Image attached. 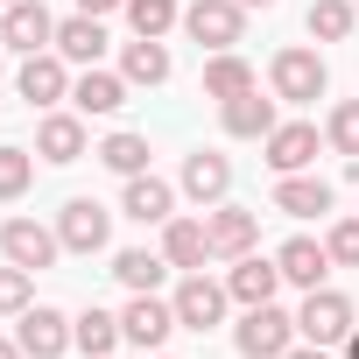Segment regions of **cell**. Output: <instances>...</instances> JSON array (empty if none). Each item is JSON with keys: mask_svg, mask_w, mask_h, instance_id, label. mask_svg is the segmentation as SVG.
Returning <instances> with one entry per match:
<instances>
[{"mask_svg": "<svg viewBox=\"0 0 359 359\" xmlns=\"http://www.w3.org/2000/svg\"><path fill=\"white\" fill-rule=\"evenodd\" d=\"M240 29H247V8H240V0H191V8H184V36L198 43V50H233L240 43Z\"/></svg>", "mask_w": 359, "mask_h": 359, "instance_id": "cell-1", "label": "cell"}, {"mask_svg": "<svg viewBox=\"0 0 359 359\" xmlns=\"http://www.w3.org/2000/svg\"><path fill=\"white\" fill-rule=\"evenodd\" d=\"M268 85H275V99L310 106V99H324L331 71H324V57H317V50H282V57L268 64Z\"/></svg>", "mask_w": 359, "mask_h": 359, "instance_id": "cell-2", "label": "cell"}, {"mask_svg": "<svg viewBox=\"0 0 359 359\" xmlns=\"http://www.w3.org/2000/svg\"><path fill=\"white\" fill-rule=\"evenodd\" d=\"M233 345H240L247 359H282V352L296 345V317H289V310H275V303H254V310L240 317Z\"/></svg>", "mask_w": 359, "mask_h": 359, "instance_id": "cell-3", "label": "cell"}, {"mask_svg": "<svg viewBox=\"0 0 359 359\" xmlns=\"http://www.w3.org/2000/svg\"><path fill=\"white\" fill-rule=\"evenodd\" d=\"M296 331H303L310 345H345V338H352V303H345L338 289H303Z\"/></svg>", "mask_w": 359, "mask_h": 359, "instance_id": "cell-4", "label": "cell"}, {"mask_svg": "<svg viewBox=\"0 0 359 359\" xmlns=\"http://www.w3.org/2000/svg\"><path fill=\"white\" fill-rule=\"evenodd\" d=\"M226 303H233V289L191 268L184 289H176V324H184V331H212V324H226Z\"/></svg>", "mask_w": 359, "mask_h": 359, "instance_id": "cell-5", "label": "cell"}, {"mask_svg": "<svg viewBox=\"0 0 359 359\" xmlns=\"http://www.w3.org/2000/svg\"><path fill=\"white\" fill-rule=\"evenodd\" d=\"M0 43L36 57V50H57V15L43 8V0H15L8 15H0Z\"/></svg>", "mask_w": 359, "mask_h": 359, "instance_id": "cell-6", "label": "cell"}, {"mask_svg": "<svg viewBox=\"0 0 359 359\" xmlns=\"http://www.w3.org/2000/svg\"><path fill=\"white\" fill-rule=\"evenodd\" d=\"M0 254H8L15 268H29V275H43V268L64 254V240H57L50 226H36V219H8V226H0Z\"/></svg>", "mask_w": 359, "mask_h": 359, "instance_id": "cell-7", "label": "cell"}, {"mask_svg": "<svg viewBox=\"0 0 359 359\" xmlns=\"http://www.w3.org/2000/svg\"><path fill=\"white\" fill-rule=\"evenodd\" d=\"M106 233H113V212L92 205V198H71V205L57 212V240H64V254H99Z\"/></svg>", "mask_w": 359, "mask_h": 359, "instance_id": "cell-8", "label": "cell"}, {"mask_svg": "<svg viewBox=\"0 0 359 359\" xmlns=\"http://www.w3.org/2000/svg\"><path fill=\"white\" fill-rule=\"evenodd\" d=\"M205 240H212V254H219V261H240V254H254L261 219H254V212H240V205H212V212H205Z\"/></svg>", "mask_w": 359, "mask_h": 359, "instance_id": "cell-9", "label": "cell"}, {"mask_svg": "<svg viewBox=\"0 0 359 359\" xmlns=\"http://www.w3.org/2000/svg\"><path fill=\"white\" fill-rule=\"evenodd\" d=\"M15 345H22L29 359H57V352L71 345V317H64V310H50V303H29V310H22V324H15Z\"/></svg>", "mask_w": 359, "mask_h": 359, "instance_id": "cell-10", "label": "cell"}, {"mask_svg": "<svg viewBox=\"0 0 359 359\" xmlns=\"http://www.w3.org/2000/svg\"><path fill=\"white\" fill-rule=\"evenodd\" d=\"M120 331H127V345H141V352H155L169 331H176V303H155V289H141L127 310H120Z\"/></svg>", "mask_w": 359, "mask_h": 359, "instance_id": "cell-11", "label": "cell"}, {"mask_svg": "<svg viewBox=\"0 0 359 359\" xmlns=\"http://www.w3.org/2000/svg\"><path fill=\"white\" fill-rule=\"evenodd\" d=\"M22 99L29 106H57V99H71V71H64V57L57 50H36V57H22Z\"/></svg>", "mask_w": 359, "mask_h": 359, "instance_id": "cell-12", "label": "cell"}, {"mask_svg": "<svg viewBox=\"0 0 359 359\" xmlns=\"http://www.w3.org/2000/svg\"><path fill=\"white\" fill-rule=\"evenodd\" d=\"M120 212H127L134 226H169V219H176V191L162 184V176H148V169H141V176H127Z\"/></svg>", "mask_w": 359, "mask_h": 359, "instance_id": "cell-13", "label": "cell"}, {"mask_svg": "<svg viewBox=\"0 0 359 359\" xmlns=\"http://www.w3.org/2000/svg\"><path fill=\"white\" fill-rule=\"evenodd\" d=\"M219 120H226V134L233 141H268L282 120H275V99H261V85L254 92H240V99H226L219 106Z\"/></svg>", "mask_w": 359, "mask_h": 359, "instance_id": "cell-14", "label": "cell"}, {"mask_svg": "<svg viewBox=\"0 0 359 359\" xmlns=\"http://www.w3.org/2000/svg\"><path fill=\"white\" fill-rule=\"evenodd\" d=\"M317 162V127L310 120H282L275 134H268V169L275 176H296V169H310Z\"/></svg>", "mask_w": 359, "mask_h": 359, "instance_id": "cell-15", "label": "cell"}, {"mask_svg": "<svg viewBox=\"0 0 359 359\" xmlns=\"http://www.w3.org/2000/svg\"><path fill=\"white\" fill-rule=\"evenodd\" d=\"M36 155L57 162V169H71V162L85 155V113H50V120L36 127Z\"/></svg>", "mask_w": 359, "mask_h": 359, "instance_id": "cell-16", "label": "cell"}, {"mask_svg": "<svg viewBox=\"0 0 359 359\" xmlns=\"http://www.w3.org/2000/svg\"><path fill=\"white\" fill-rule=\"evenodd\" d=\"M184 191H191L198 205H226V191H233V162H226V155H212V148L184 155Z\"/></svg>", "mask_w": 359, "mask_h": 359, "instance_id": "cell-17", "label": "cell"}, {"mask_svg": "<svg viewBox=\"0 0 359 359\" xmlns=\"http://www.w3.org/2000/svg\"><path fill=\"white\" fill-rule=\"evenodd\" d=\"M275 268H282V282H296V289H324V275H331V247H317V240H289L282 254H275Z\"/></svg>", "mask_w": 359, "mask_h": 359, "instance_id": "cell-18", "label": "cell"}, {"mask_svg": "<svg viewBox=\"0 0 359 359\" xmlns=\"http://www.w3.org/2000/svg\"><path fill=\"white\" fill-rule=\"evenodd\" d=\"M226 289H233V303H275V289H282V268L275 261H261V254H240L233 261V275H226Z\"/></svg>", "mask_w": 359, "mask_h": 359, "instance_id": "cell-19", "label": "cell"}, {"mask_svg": "<svg viewBox=\"0 0 359 359\" xmlns=\"http://www.w3.org/2000/svg\"><path fill=\"white\" fill-rule=\"evenodd\" d=\"M275 212H289V219H324L331 212V184H324V176H282V184H275Z\"/></svg>", "mask_w": 359, "mask_h": 359, "instance_id": "cell-20", "label": "cell"}, {"mask_svg": "<svg viewBox=\"0 0 359 359\" xmlns=\"http://www.w3.org/2000/svg\"><path fill=\"white\" fill-rule=\"evenodd\" d=\"M71 106L92 120V113H120L127 106V78H113V71H99V64H85V78L71 85Z\"/></svg>", "mask_w": 359, "mask_h": 359, "instance_id": "cell-21", "label": "cell"}, {"mask_svg": "<svg viewBox=\"0 0 359 359\" xmlns=\"http://www.w3.org/2000/svg\"><path fill=\"white\" fill-rule=\"evenodd\" d=\"M57 57H64V64H99V57H106V29H99V15H71V22H57Z\"/></svg>", "mask_w": 359, "mask_h": 359, "instance_id": "cell-22", "label": "cell"}, {"mask_svg": "<svg viewBox=\"0 0 359 359\" xmlns=\"http://www.w3.org/2000/svg\"><path fill=\"white\" fill-rule=\"evenodd\" d=\"M162 254H169V268H205V261H212L205 219H169V226H162Z\"/></svg>", "mask_w": 359, "mask_h": 359, "instance_id": "cell-23", "label": "cell"}, {"mask_svg": "<svg viewBox=\"0 0 359 359\" xmlns=\"http://www.w3.org/2000/svg\"><path fill=\"white\" fill-rule=\"evenodd\" d=\"M240 92H254V64L247 57H233V50H219L212 64H205V99H240Z\"/></svg>", "mask_w": 359, "mask_h": 359, "instance_id": "cell-24", "label": "cell"}, {"mask_svg": "<svg viewBox=\"0 0 359 359\" xmlns=\"http://www.w3.org/2000/svg\"><path fill=\"white\" fill-rule=\"evenodd\" d=\"M127 331H120V317L113 310H85L78 324H71V345L85 352V359H113V345H120Z\"/></svg>", "mask_w": 359, "mask_h": 359, "instance_id": "cell-25", "label": "cell"}, {"mask_svg": "<svg viewBox=\"0 0 359 359\" xmlns=\"http://www.w3.org/2000/svg\"><path fill=\"white\" fill-rule=\"evenodd\" d=\"M120 78H127V85H162V78H169V50H162L155 36H134L127 57H120Z\"/></svg>", "mask_w": 359, "mask_h": 359, "instance_id": "cell-26", "label": "cell"}, {"mask_svg": "<svg viewBox=\"0 0 359 359\" xmlns=\"http://www.w3.org/2000/svg\"><path fill=\"white\" fill-rule=\"evenodd\" d=\"M113 275L141 296V289H155L162 275H169V254H148V247H127V254H113Z\"/></svg>", "mask_w": 359, "mask_h": 359, "instance_id": "cell-27", "label": "cell"}, {"mask_svg": "<svg viewBox=\"0 0 359 359\" xmlns=\"http://www.w3.org/2000/svg\"><path fill=\"white\" fill-rule=\"evenodd\" d=\"M92 155H99L106 169H120V176H141V169H148V141H141V134H106Z\"/></svg>", "mask_w": 359, "mask_h": 359, "instance_id": "cell-28", "label": "cell"}, {"mask_svg": "<svg viewBox=\"0 0 359 359\" xmlns=\"http://www.w3.org/2000/svg\"><path fill=\"white\" fill-rule=\"evenodd\" d=\"M127 22H134V36H169L176 22H184V8H176V0H127Z\"/></svg>", "mask_w": 359, "mask_h": 359, "instance_id": "cell-29", "label": "cell"}, {"mask_svg": "<svg viewBox=\"0 0 359 359\" xmlns=\"http://www.w3.org/2000/svg\"><path fill=\"white\" fill-rule=\"evenodd\" d=\"M352 22H359L352 0H317V8H310V36H317V43H345Z\"/></svg>", "mask_w": 359, "mask_h": 359, "instance_id": "cell-30", "label": "cell"}, {"mask_svg": "<svg viewBox=\"0 0 359 359\" xmlns=\"http://www.w3.org/2000/svg\"><path fill=\"white\" fill-rule=\"evenodd\" d=\"M36 184V155L29 148H0V205H15Z\"/></svg>", "mask_w": 359, "mask_h": 359, "instance_id": "cell-31", "label": "cell"}, {"mask_svg": "<svg viewBox=\"0 0 359 359\" xmlns=\"http://www.w3.org/2000/svg\"><path fill=\"white\" fill-rule=\"evenodd\" d=\"M324 141H331L338 155H359V99H338V106H331V120H324Z\"/></svg>", "mask_w": 359, "mask_h": 359, "instance_id": "cell-32", "label": "cell"}, {"mask_svg": "<svg viewBox=\"0 0 359 359\" xmlns=\"http://www.w3.org/2000/svg\"><path fill=\"white\" fill-rule=\"evenodd\" d=\"M29 296H36V275L8 261V268H0V317H22V310H29Z\"/></svg>", "mask_w": 359, "mask_h": 359, "instance_id": "cell-33", "label": "cell"}, {"mask_svg": "<svg viewBox=\"0 0 359 359\" xmlns=\"http://www.w3.org/2000/svg\"><path fill=\"white\" fill-rule=\"evenodd\" d=\"M324 247H331V261H338V268H359V219H338Z\"/></svg>", "mask_w": 359, "mask_h": 359, "instance_id": "cell-34", "label": "cell"}, {"mask_svg": "<svg viewBox=\"0 0 359 359\" xmlns=\"http://www.w3.org/2000/svg\"><path fill=\"white\" fill-rule=\"evenodd\" d=\"M113 8H127V0H78V15H113Z\"/></svg>", "mask_w": 359, "mask_h": 359, "instance_id": "cell-35", "label": "cell"}, {"mask_svg": "<svg viewBox=\"0 0 359 359\" xmlns=\"http://www.w3.org/2000/svg\"><path fill=\"white\" fill-rule=\"evenodd\" d=\"M282 359H324V345H310V338H303V345H289Z\"/></svg>", "mask_w": 359, "mask_h": 359, "instance_id": "cell-36", "label": "cell"}, {"mask_svg": "<svg viewBox=\"0 0 359 359\" xmlns=\"http://www.w3.org/2000/svg\"><path fill=\"white\" fill-rule=\"evenodd\" d=\"M0 359H29V352H22V345H15V338H0Z\"/></svg>", "mask_w": 359, "mask_h": 359, "instance_id": "cell-37", "label": "cell"}, {"mask_svg": "<svg viewBox=\"0 0 359 359\" xmlns=\"http://www.w3.org/2000/svg\"><path fill=\"white\" fill-rule=\"evenodd\" d=\"M345 359H359V324H352V338H345Z\"/></svg>", "mask_w": 359, "mask_h": 359, "instance_id": "cell-38", "label": "cell"}, {"mask_svg": "<svg viewBox=\"0 0 359 359\" xmlns=\"http://www.w3.org/2000/svg\"><path fill=\"white\" fill-rule=\"evenodd\" d=\"M240 8H275V0H240Z\"/></svg>", "mask_w": 359, "mask_h": 359, "instance_id": "cell-39", "label": "cell"}, {"mask_svg": "<svg viewBox=\"0 0 359 359\" xmlns=\"http://www.w3.org/2000/svg\"><path fill=\"white\" fill-rule=\"evenodd\" d=\"M0 8H15V0H0Z\"/></svg>", "mask_w": 359, "mask_h": 359, "instance_id": "cell-40", "label": "cell"}, {"mask_svg": "<svg viewBox=\"0 0 359 359\" xmlns=\"http://www.w3.org/2000/svg\"><path fill=\"white\" fill-rule=\"evenodd\" d=\"M0 50H8V43H0Z\"/></svg>", "mask_w": 359, "mask_h": 359, "instance_id": "cell-41", "label": "cell"}, {"mask_svg": "<svg viewBox=\"0 0 359 359\" xmlns=\"http://www.w3.org/2000/svg\"><path fill=\"white\" fill-rule=\"evenodd\" d=\"M155 359H162V352H155Z\"/></svg>", "mask_w": 359, "mask_h": 359, "instance_id": "cell-42", "label": "cell"}]
</instances>
